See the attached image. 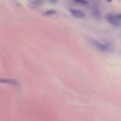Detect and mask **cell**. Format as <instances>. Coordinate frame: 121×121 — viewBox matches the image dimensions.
<instances>
[{
    "label": "cell",
    "mask_w": 121,
    "mask_h": 121,
    "mask_svg": "<svg viewBox=\"0 0 121 121\" xmlns=\"http://www.w3.org/2000/svg\"><path fill=\"white\" fill-rule=\"evenodd\" d=\"M107 21L115 26H121V15H109L107 16Z\"/></svg>",
    "instance_id": "2"
},
{
    "label": "cell",
    "mask_w": 121,
    "mask_h": 121,
    "mask_svg": "<svg viewBox=\"0 0 121 121\" xmlns=\"http://www.w3.org/2000/svg\"><path fill=\"white\" fill-rule=\"evenodd\" d=\"M43 14H44V15H51V14H56V10H54V9H50V10H47V11H45Z\"/></svg>",
    "instance_id": "5"
},
{
    "label": "cell",
    "mask_w": 121,
    "mask_h": 121,
    "mask_svg": "<svg viewBox=\"0 0 121 121\" xmlns=\"http://www.w3.org/2000/svg\"><path fill=\"white\" fill-rule=\"evenodd\" d=\"M70 12L71 14L75 17V18H78V19H82L85 17V14L83 11L79 10V9H70Z\"/></svg>",
    "instance_id": "3"
},
{
    "label": "cell",
    "mask_w": 121,
    "mask_h": 121,
    "mask_svg": "<svg viewBox=\"0 0 121 121\" xmlns=\"http://www.w3.org/2000/svg\"><path fill=\"white\" fill-rule=\"evenodd\" d=\"M89 41H90V43L95 49H97L100 52H112L113 50V46L111 43H102V42H99V41H96V40H93V39H90Z\"/></svg>",
    "instance_id": "1"
},
{
    "label": "cell",
    "mask_w": 121,
    "mask_h": 121,
    "mask_svg": "<svg viewBox=\"0 0 121 121\" xmlns=\"http://www.w3.org/2000/svg\"><path fill=\"white\" fill-rule=\"evenodd\" d=\"M75 1H76L77 3H80L81 5H85V4H87L85 0H75Z\"/></svg>",
    "instance_id": "6"
},
{
    "label": "cell",
    "mask_w": 121,
    "mask_h": 121,
    "mask_svg": "<svg viewBox=\"0 0 121 121\" xmlns=\"http://www.w3.org/2000/svg\"><path fill=\"white\" fill-rule=\"evenodd\" d=\"M107 1H108V2H111V1H112V0H107Z\"/></svg>",
    "instance_id": "7"
},
{
    "label": "cell",
    "mask_w": 121,
    "mask_h": 121,
    "mask_svg": "<svg viewBox=\"0 0 121 121\" xmlns=\"http://www.w3.org/2000/svg\"><path fill=\"white\" fill-rule=\"evenodd\" d=\"M0 82L1 83H6V84H10V85H15V86H18L19 85V82L15 79H8V78H0Z\"/></svg>",
    "instance_id": "4"
}]
</instances>
